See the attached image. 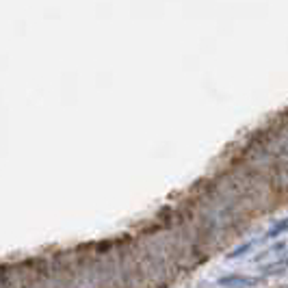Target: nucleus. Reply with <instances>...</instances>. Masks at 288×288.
Masks as SVG:
<instances>
[{
    "label": "nucleus",
    "instance_id": "obj_1",
    "mask_svg": "<svg viewBox=\"0 0 288 288\" xmlns=\"http://www.w3.org/2000/svg\"><path fill=\"white\" fill-rule=\"evenodd\" d=\"M260 278L254 275H241V273H232V275H224V278L217 280L219 286H245V284H256Z\"/></svg>",
    "mask_w": 288,
    "mask_h": 288
},
{
    "label": "nucleus",
    "instance_id": "obj_2",
    "mask_svg": "<svg viewBox=\"0 0 288 288\" xmlns=\"http://www.w3.org/2000/svg\"><path fill=\"white\" fill-rule=\"evenodd\" d=\"M288 232V217H284V219H280V221H275L273 225L269 227V232L262 236V241H271V238H278L282 234H286Z\"/></svg>",
    "mask_w": 288,
    "mask_h": 288
},
{
    "label": "nucleus",
    "instance_id": "obj_3",
    "mask_svg": "<svg viewBox=\"0 0 288 288\" xmlns=\"http://www.w3.org/2000/svg\"><path fill=\"white\" fill-rule=\"evenodd\" d=\"M256 238H249V241H245V243H241V245H238L236 249H234V252H230V254H227V258H230V260H234V258H241V256H245V254L249 252V249H252L254 245H256Z\"/></svg>",
    "mask_w": 288,
    "mask_h": 288
}]
</instances>
